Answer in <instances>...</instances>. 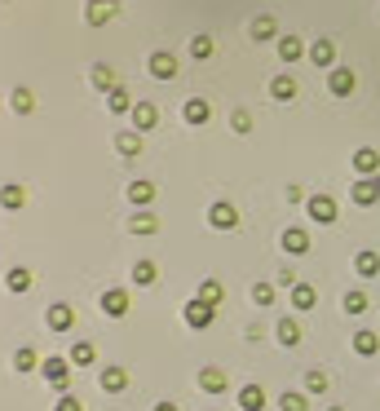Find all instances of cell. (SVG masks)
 Wrapping results in <instances>:
<instances>
[{
    "label": "cell",
    "instance_id": "cell-34",
    "mask_svg": "<svg viewBox=\"0 0 380 411\" xmlns=\"http://www.w3.org/2000/svg\"><path fill=\"white\" fill-rule=\"evenodd\" d=\"M279 407H283V411H310L305 394H296V389H288V394H283V398H279Z\"/></svg>",
    "mask_w": 380,
    "mask_h": 411
},
{
    "label": "cell",
    "instance_id": "cell-20",
    "mask_svg": "<svg viewBox=\"0 0 380 411\" xmlns=\"http://www.w3.org/2000/svg\"><path fill=\"white\" fill-rule=\"evenodd\" d=\"M283 252H296V257H305V252H310V235L305 230H283Z\"/></svg>",
    "mask_w": 380,
    "mask_h": 411
},
{
    "label": "cell",
    "instance_id": "cell-39",
    "mask_svg": "<svg viewBox=\"0 0 380 411\" xmlns=\"http://www.w3.org/2000/svg\"><path fill=\"white\" fill-rule=\"evenodd\" d=\"M35 362H40V358H35V349H27V345H22L18 354H14V367H18V371H31Z\"/></svg>",
    "mask_w": 380,
    "mask_h": 411
},
{
    "label": "cell",
    "instance_id": "cell-37",
    "mask_svg": "<svg viewBox=\"0 0 380 411\" xmlns=\"http://www.w3.org/2000/svg\"><path fill=\"white\" fill-rule=\"evenodd\" d=\"M93 84H98V89H106V93H111V89H115V71L98 62V67H93Z\"/></svg>",
    "mask_w": 380,
    "mask_h": 411
},
{
    "label": "cell",
    "instance_id": "cell-45",
    "mask_svg": "<svg viewBox=\"0 0 380 411\" xmlns=\"http://www.w3.org/2000/svg\"><path fill=\"white\" fill-rule=\"evenodd\" d=\"M327 411H340V407H327Z\"/></svg>",
    "mask_w": 380,
    "mask_h": 411
},
{
    "label": "cell",
    "instance_id": "cell-9",
    "mask_svg": "<svg viewBox=\"0 0 380 411\" xmlns=\"http://www.w3.org/2000/svg\"><path fill=\"white\" fill-rule=\"evenodd\" d=\"M102 314H111V319H124V314H128V292H124V287L102 292Z\"/></svg>",
    "mask_w": 380,
    "mask_h": 411
},
{
    "label": "cell",
    "instance_id": "cell-41",
    "mask_svg": "<svg viewBox=\"0 0 380 411\" xmlns=\"http://www.w3.org/2000/svg\"><path fill=\"white\" fill-rule=\"evenodd\" d=\"M305 389H310V394H323V389H327V376H323L318 367H314V371H305Z\"/></svg>",
    "mask_w": 380,
    "mask_h": 411
},
{
    "label": "cell",
    "instance_id": "cell-1",
    "mask_svg": "<svg viewBox=\"0 0 380 411\" xmlns=\"http://www.w3.org/2000/svg\"><path fill=\"white\" fill-rule=\"evenodd\" d=\"M40 371H44V380H49L58 394H67V385H71V358H44Z\"/></svg>",
    "mask_w": 380,
    "mask_h": 411
},
{
    "label": "cell",
    "instance_id": "cell-30",
    "mask_svg": "<svg viewBox=\"0 0 380 411\" xmlns=\"http://www.w3.org/2000/svg\"><path fill=\"white\" fill-rule=\"evenodd\" d=\"M9 106H14V111H18V115H31V106H35V98H31V89H22V84H18V89H14V93H9Z\"/></svg>",
    "mask_w": 380,
    "mask_h": 411
},
{
    "label": "cell",
    "instance_id": "cell-22",
    "mask_svg": "<svg viewBox=\"0 0 380 411\" xmlns=\"http://www.w3.org/2000/svg\"><path fill=\"white\" fill-rule=\"evenodd\" d=\"M115 151L124 155V160H137L141 155V133L133 128V133H120V137H115Z\"/></svg>",
    "mask_w": 380,
    "mask_h": 411
},
{
    "label": "cell",
    "instance_id": "cell-12",
    "mask_svg": "<svg viewBox=\"0 0 380 411\" xmlns=\"http://www.w3.org/2000/svg\"><path fill=\"white\" fill-rule=\"evenodd\" d=\"M354 168H359L363 177H376L380 173V155L372 146H359V151H354Z\"/></svg>",
    "mask_w": 380,
    "mask_h": 411
},
{
    "label": "cell",
    "instance_id": "cell-40",
    "mask_svg": "<svg viewBox=\"0 0 380 411\" xmlns=\"http://www.w3.org/2000/svg\"><path fill=\"white\" fill-rule=\"evenodd\" d=\"M252 301H257L261 310H266V305H275V287H270V283H257V287H252Z\"/></svg>",
    "mask_w": 380,
    "mask_h": 411
},
{
    "label": "cell",
    "instance_id": "cell-21",
    "mask_svg": "<svg viewBox=\"0 0 380 411\" xmlns=\"http://www.w3.org/2000/svg\"><path fill=\"white\" fill-rule=\"evenodd\" d=\"M102 389H106V394H124V389H128V371H124V367H106V371H102Z\"/></svg>",
    "mask_w": 380,
    "mask_h": 411
},
{
    "label": "cell",
    "instance_id": "cell-32",
    "mask_svg": "<svg viewBox=\"0 0 380 411\" xmlns=\"http://www.w3.org/2000/svg\"><path fill=\"white\" fill-rule=\"evenodd\" d=\"M279 345H301V328H296V319H279Z\"/></svg>",
    "mask_w": 380,
    "mask_h": 411
},
{
    "label": "cell",
    "instance_id": "cell-28",
    "mask_svg": "<svg viewBox=\"0 0 380 411\" xmlns=\"http://www.w3.org/2000/svg\"><path fill=\"white\" fill-rule=\"evenodd\" d=\"M106 106H111V111H115V115H124V111H133V98H128V93H124V84H115V89H111V93H106Z\"/></svg>",
    "mask_w": 380,
    "mask_h": 411
},
{
    "label": "cell",
    "instance_id": "cell-27",
    "mask_svg": "<svg viewBox=\"0 0 380 411\" xmlns=\"http://www.w3.org/2000/svg\"><path fill=\"white\" fill-rule=\"evenodd\" d=\"M314 301H318V292L310 283H296L292 287V310H314Z\"/></svg>",
    "mask_w": 380,
    "mask_h": 411
},
{
    "label": "cell",
    "instance_id": "cell-19",
    "mask_svg": "<svg viewBox=\"0 0 380 411\" xmlns=\"http://www.w3.org/2000/svg\"><path fill=\"white\" fill-rule=\"evenodd\" d=\"M248 35H252V40H275V35H279V22L270 18V14H261V18H252Z\"/></svg>",
    "mask_w": 380,
    "mask_h": 411
},
{
    "label": "cell",
    "instance_id": "cell-36",
    "mask_svg": "<svg viewBox=\"0 0 380 411\" xmlns=\"http://www.w3.org/2000/svg\"><path fill=\"white\" fill-rule=\"evenodd\" d=\"M340 305H345V314H367V296L354 287V292H345V301H340Z\"/></svg>",
    "mask_w": 380,
    "mask_h": 411
},
{
    "label": "cell",
    "instance_id": "cell-42",
    "mask_svg": "<svg viewBox=\"0 0 380 411\" xmlns=\"http://www.w3.org/2000/svg\"><path fill=\"white\" fill-rule=\"evenodd\" d=\"M230 128H234V133H248V128H252V115H248V111H234V115H230Z\"/></svg>",
    "mask_w": 380,
    "mask_h": 411
},
{
    "label": "cell",
    "instance_id": "cell-23",
    "mask_svg": "<svg viewBox=\"0 0 380 411\" xmlns=\"http://www.w3.org/2000/svg\"><path fill=\"white\" fill-rule=\"evenodd\" d=\"M270 98H275V102H292L296 98V80L292 76H275V80H270Z\"/></svg>",
    "mask_w": 380,
    "mask_h": 411
},
{
    "label": "cell",
    "instance_id": "cell-43",
    "mask_svg": "<svg viewBox=\"0 0 380 411\" xmlns=\"http://www.w3.org/2000/svg\"><path fill=\"white\" fill-rule=\"evenodd\" d=\"M53 411H85V403H80V398H71V394H62L58 398V407Z\"/></svg>",
    "mask_w": 380,
    "mask_h": 411
},
{
    "label": "cell",
    "instance_id": "cell-5",
    "mask_svg": "<svg viewBox=\"0 0 380 411\" xmlns=\"http://www.w3.org/2000/svg\"><path fill=\"white\" fill-rule=\"evenodd\" d=\"M44 323H49V332H71V323H76V310L58 301V305L44 310Z\"/></svg>",
    "mask_w": 380,
    "mask_h": 411
},
{
    "label": "cell",
    "instance_id": "cell-7",
    "mask_svg": "<svg viewBox=\"0 0 380 411\" xmlns=\"http://www.w3.org/2000/svg\"><path fill=\"white\" fill-rule=\"evenodd\" d=\"M155 124H159V106H155V102H137V106H133V128H137V133H150Z\"/></svg>",
    "mask_w": 380,
    "mask_h": 411
},
{
    "label": "cell",
    "instance_id": "cell-24",
    "mask_svg": "<svg viewBox=\"0 0 380 411\" xmlns=\"http://www.w3.org/2000/svg\"><path fill=\"white\" fill-rule=\"evenodd\" d=\"M5 287H9L14 296L31 292V270H22V265H18V270H9V274H5Z\"/></svg>",
    "mask_w": 380,
    "mask_h": 411
},
{
    "label": "cell",
    "instance_id": "cell-44",
    "mask_svg": "<svg viewBox=\"0 0 380 411\" xmlns=\"http://www.w3.org/2000/svg\"><path fill=\"white\" fill-rule=\"evenodd\" d=\"M155 411H177V403H155Z\"/></svg>",
    "mask_w": 380,
    "mask_h": 411
},
{
    "label": "cell",
    "instance_id": "cell-15",
    "mask_svg": "<svg viewBox=\"0 0 380 411\" xmlns=\"http://www.w3.org/2000/svg\"><path fill=\"white\" fill-rule=\"evenodd\" d=\"M150 76H159V80H173L177 76V58L173 53H150Z\"/></svg>",
    "mask_w": 380,
    "mask_h": 411
},
{
    "label": "cell",
    "instance_id": "cell-8",
    "mask_svg": "<svg viewBox=\"0 0 380 411\" xmlns=\"http://www.w3.org/2000/svg\"><path fill=\"white\" fill-rule=\"evenodd\" d=\"M305 208H310V217H314V221H323V226L336 221V199H331V195H314Z\"/></svg>",
    "mask_w": 380,
    "mask_h": 411
},
{
    "label": "cell",
    "instance_id": "cell-33",
    "mask_svg": "<svg viewBox=\"0 0 380 411\" xmlns=\"http://www.w3.org/2000/svg\"><path fill=\"white\" fill-rule=\"evenodd\" d=\"M354 349H359V354H363V358H372V354H376V349H380V341H376V332H359V336H354Z\"/></svg>",
    "mask_w": 380,
    "mask_h": 411
},
{
    "label": "cell",
    "instance_id": "cell-10",
    "mask_svg": "<svg viewBox=\"0 0 380 411\" xmlns=\"http://www.w3.org/2000/svg\"><path fill=\"white\" fill-rule=\"evenodd\" d=\"M155 230H159V217L155 212L137 208L133 217H128V235H155Z\"/></svg>",
    "mask_w": 380,
    "mask_h": 411
},
{
    "label": "cell",
    "instance_id": "cell-2",
    "mask_svg": "<svg viewBox=\"0 0 380 411\" xmlns=\"http://www.w3.org/2000/svg\"><path fill=\"white\" fill-rule=\"evenodd\" d=\"M208 221H212V230H234V226H239V208L221 199V203L208 208Z\"/></svg>",
    "mask_w": 380,
    "mask_h": 411
},
{
    "label": "cell",
    "instance_id": "cell-17",
    "mask_svg": "<svg viewBox=\"0 0 380 411\" xmlns=\"http://www.w3.org/2000/svg\"><path fill=\"white\" fill-rule=\"evenodd\" d=\"M279 58H283V62H301V58H305L301 35H279Z\"/></svg>",
    "mask_w": 380,
    "mask_h": 411
},
{
    "label": "cell",
    "instance_id": "cell-31",
    "mask_svg": "<svg viewBox=\"0 0 380 411\" xmlns=\"http://www.w3.org/2000/svg\"><path fill=\"white\" fill-rule=\"evenodd\" d=\"M0 203H5L9 212H18L22 203H27V190H22V186H5V190H0Z\"/></svg>",
    "mask_w": 380,
    "mask_h": 411
},
{
    "label": "cell",
    "instance_id": "cell-29",
    "mask_svg": "<svg viewBox=\"0 0 380 411\" xmlns=\"http://www.w3.org/2000/svg\"><path fill=\"white\" fill-rule=\"evenodd\" d=\"M155 279H159L155 261H137V265H133V283H137V287H150Z\"/></svg>",
    "mask_w": 380,
    "mask_h": 411
},
{
    "label": "cell",
    "instance_id": "cell-6",
    "mask_svg": "<svg viewBox=\"0 0 380 411\" xmlns=\"http://www.w3.org/2000/svg\"><path fill=\"white\" fill-rule=\"evenodd\" d=\"M85 18H89V27H106V22L115 18V0H89Z\"/></svg>",
    "mask_w": 380,
    "mask_h": 411
},
{
    "label": "cell",
    "instance_id": "cell-25",
    "mask_svg": "<svg viewBox=\"0 0 380 411\" xmlns=\"http://www.w3.org/2000/svg\"><path fill=\"white\" fill-rule=\"evenodd\" d=\"M93 362H98V349H93L89 341L71 345V367H93Z\"/></svg>",
    "mask_w": 380,
    "mask_h": 411
},
{
    "label": "cell",
    "instance_id": "cell-11",
    "mask_svg": "<svg viewBox=\"0 0 380 411\" xmlns=\"http://www.w3.org/2000/svg\"><path fill=\"white\" fill-rule=\"evenodd\" d=\"M225 385H230V380H225L221 367H204V371H199V389H204V394H225Z\"/></svg>",
    "mask_w": 380,
    "mask_h": 411
},
{
    "label": "cell",
    "instance_id": "cell-18",
    "mask_svg": "<svg viewBox=\"0 0 380 411\" xmlns=\"http://www.w3.org/2000/svg\"><path fill=\"white\" fill-rule=\"evenodd\" d=\"M239 407L243 411H266V389H261V385H243V389H239Z\"/></svg>",
    "mask_w": 380,
    "mask_h": 411
},
{
    "label": "cell",
    "instance_id": "cell-14",
    "mask_svg": "<svg viewBox=\"0 0 380 411\" xmlns=\"http://www.w3.org/2000/svg\"><path fill=\"white\" fill-rule=\"evenodd\" d=\"M310 62H318V67H327V71H331V62H336V44H331L327 35L310 44Z\"/></svg>",
    "mask_w": 380,
    "mask_h": 411
},
{
    "label": "cell",
    "instance_id": "cell-16",
    "mask_svg": "<svg viewBox=\"0 0 380 411\" xmlns=\"http://www.w3.org/2000/svg\"><path fill=\"white\" fill-rule=\"evenodd\" d=\"M208 102L204 98H186V106H182V119H186V124H208Z\"/></svg>",
    "mask_w": 380,
    "mask_h": 411
},
{
    "label": "cell",
    "instance_id": "cell-13",
    "mask_svg": "<svg viewBox=\"0 0 380 411\" xmlns=\"http://www.w3.org/2000/svg\"><path fill=\"white\" fill-rule=\"evenodd\" d=\"M128 203L150 208V203H155V181H133V186H128Z\"/></svg>",
    "mask_w": 380,
    "mask_h": 411
},
{
    "label": "cell",
    "instance_id": "cell-26",
    "mask_svg": "<svg viewBox=\"0 0 380 411\" xmlns=\"http://www.w3.org/2000/svg\"><path fill=\"white\" fill-rule=\"evenodd\" d=\"M354 270H359L363 279H372V274H380V257L367 248V252H359V257H354Z\"/></svg>",
    "mask_w": 380,
    "mask_h": 411
},
{
    "label": "cell",
    "instance_id": "cell-38",
    "mask_svg": "<svg viewBox=\"0 0 380 411\" xmlns=\"http://www.w3.org/2000/svg\"><path fill=\"white\" fill-rule=\"evenodd\" d=\"M199 301H208V305H221V283H217V279H204V287H199Z\"/></svg>",
    "mask_w": 380,
    "mask_h": 411
},
{
    "label": "cell",
    "instance_id": "cell-3",
    "mask_svg": "<svg viewBox=\"0 0 380 411\" xmlns=\"http://www.w3.org/2000/svg\"><path fill=\"white\" fill-rule=\"evenodd\" d=\"M327 89H331V98H349L354 93V71L349 67H331L327 71Z\"/></svg>",
    "mask_w": 380,
    "mask_h": 411
},
{
    "label": "cell",
    "instance_id": "cell-35",
    "mask_svg": "<svg viewBox=\"0 0 380 411\" xmlns=\"http://www.w3.org/2000/svg\"><path fill=\"white\" fill-rule=\"evenodd\" d=\"M190 58H199V62L212 58V35H195V40H190Z\"/></svg>",
    "mask_w": 380,
    "mask_h": 411
},
{
    "label": "cell",
    "instance_id": "cell-4",
    "mask_svg": "<svg viewBox=\"0 0 380 411\" xmlns=\"http://www.w3.org/2000/svg\"><path fill=\"white\" fill-rule=\"evenodd\" d=\"M212 314H217V305H208V301H186V323L190 328H212Z\"/></svg>",
    "mask_w": 380,
    "mask_h": 411
}]
</instances>
